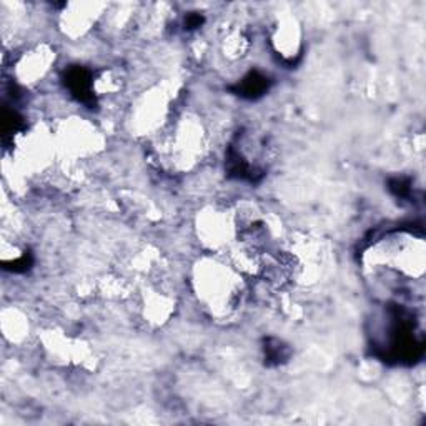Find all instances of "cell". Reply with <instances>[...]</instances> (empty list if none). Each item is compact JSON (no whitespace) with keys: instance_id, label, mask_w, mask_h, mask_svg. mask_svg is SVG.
Here are the masks:
<instances>
[{"instance_id":"5","label":"cell","mask_w":426,"mask_h":426,"mask_svg":"<svg viewBox=\"0 0 426 426\" xmlns=\"http://www.w3.org/2000/svg\"><path fill=\"white\" fill-rule=\"evenodd\" d=\"M390 190L398 199H408L411 195V182L408 178H393V180H390Z\"/></svg>"},{"instance_id":"6","label":"cell","mask_w":426,"mask_h":426,"mask_svg":"<svg viewBox=\"0 0 426 426\" xmlns=\"http://www.w3.org/2000/svg\"><path fill=\"white\" fill-rule=\"evenodd\" d=\"M205 22V17L201 15V13H188L185 17V22H183V25H185V30H195L199 29V27Z\"/></svg>"},{"instance_id":"2","label":"cell","mask_w":426,"mask_h":426,"mask_svg":"<svg viewBox=\"0 0 426 426\" xmlns=\"http://www.w3.org/2000/svg\"><path fill=\"white\" fill-rule=\"evenodd\" d=\"M65 87L69 88L70 95L75 97L80 104L93 107L97 104L95 93V77L91 70L84 69L80 65H74L67 69L64 77Z\"/></svg>"},{"instance_id":"1","label":"cell","mask_w":426,"mask_h":426,"mask_svg":"<svg viewBox=\"0 0 426 426\" xmlns=\"http://www.w3.org/2000/svg\"><path fill=\"white\" fill-rule=\"evenodd\" d=\"M267 154V142L250 132H241L233 138L227 150V170L232 177L246 182H260L265 175L263 159Z\"/></svg>"},{"instance_id":"3","label":"cell","mask_w":426,"mask_h":426,"mask_svg":"<svg viewBox=\"0 0 426 426\" xmlns=\"http://www.w3.org/2000/svg\"><path fill=\"white\" fill-rule=\"evenodd\" d=\"M270 84L272 80L268 79L265 74H262V72L258 70H252L248 72L232 91L235 92L237 95L248 98V100H255V98L265 95L268 88H270Z\"/></svg>"},{"instance_id":"4","label":"cell","mask_w":426,"mask_h":426,"mask_svg":"<svg viewBox=\"0 0 426 426\" xmlns=\"http://www.w3.org/2000/svg\"><path fill=\"white\" fill-rule=\"evenodd\" d=\"M265 358L268 365H278L288 358V348L280 340H267L265 343Z\"/></svg>"}]
</instances>
